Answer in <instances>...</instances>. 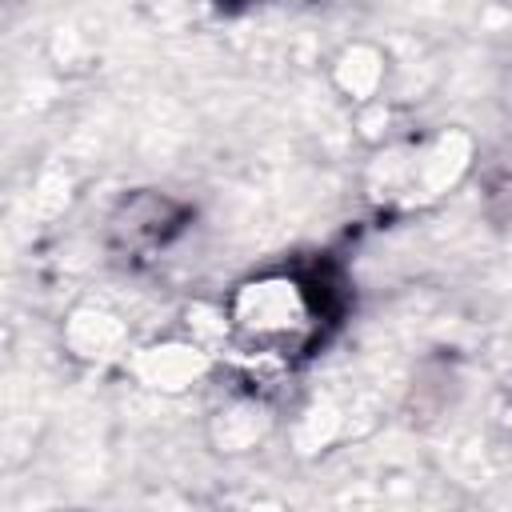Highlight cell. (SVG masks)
Returning a JSON list of instances; mask_svg holds the SVG:
<instances>
[{
	"label": "cell",
	"mask_w": 512,
	"mask_h": 512,
	"mask_svg": "<svg viewBox=\"0 0 512 512\" xmlns=\"http://www.w3.org/2000/svg\"><path fill=\"white\" fill-rule=\"evenodd\" d=\"M308 316H312V308H308L300 284L276 280V284H252V292H248V312L240 316V324H244V332H248L252 340H260V344H276V348L288 344V348H292V344L304 340V332H308V324H312Z\"/></svg>",
	"instance_id": "6da1fadb"
}]
</instances>
